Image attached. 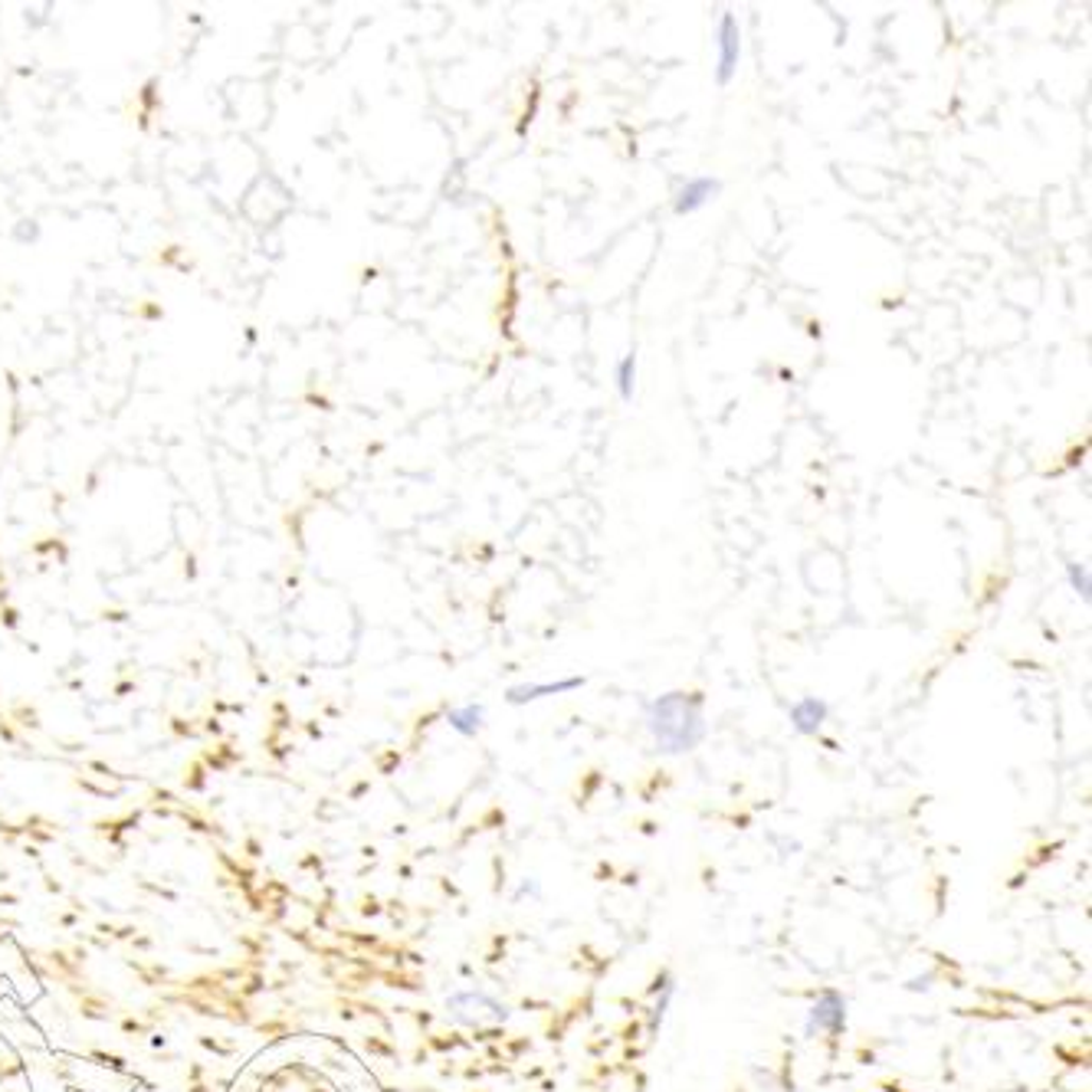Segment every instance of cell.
<instances>
[{
  "label": "cell",
  "mask_w": 1092,
  "mask_h": 1092,
  "mask_svg": "<svg viewBox=\"0 0 1092 1092\" xmlns=\"http://www.w3.org/2000/svg\"><path fill=\"white\" fill-rule=\"evenodd\" d=\"M646 728L662 755H686L706 738V716H702L699 692H667L646 706Z\"/></svg>",
  "instance_id": "1"
},
{
  "label": "cell",
  "mask_w": 1092,
  "mask_h": 1092,
  "mask_svg": "<svg viewBox=\"0 0 1092 1092\" xmlns=\"http://www.w3.org/2000/svg\"><path fill=\"white\" fill-rule=\"evenodd\" d=\"M447 1013L450 1021L459 1027H473V1030H486V1027H499L513 1018V1010L505 1007L502 1001L489 997L486 991H459L447 1001Z\"/></svg>",
  "instance_id": "2"
},
{
  "label": "cell",
  "mask_w": 1092,
  "mask_h": 1092,
  "mask_svg": "<svg viewBox=\"0 0 1092 1092\" xmlns=\"http://www.w3.org/2000/svg\"><path fill=\"white\" fill-rule=\"evenodd\" d=\"M716 47H719V60H716V83L728 86L738 72V63H742V23H738L735 14H722L719 30H716Z\"/></svg>",
  "instance_id": "3"
},
{
  "label": "cell",
  "mask_w": 1092,
  "mask_h": 1092,
  "mask_svg": "<svg viewBox=\"0 0 1092 1092\" xmlns=\"http://www.w3.org/2000/svg\"><path fill=\"white\" fill-rule=\"evenodd\" d=\"M843 1034L846 1030V1001L840 991H824L807 1010V1034Z\"/></svg>",
  "instance_id": "4"
},
{
  "label": "cell",
  "mask_w": 1092,
  "mask_h": 1092,
  "mask_svg": "<svg viewBox=\"0 0 1092 1092\" xmlns=\"http://www.w3.org/2000/svg\"><path fill=\"white\" fill-rule=\"evenodd\" d=\"M719 190H722V181H719V178H689V181L676 190V198H673L676 217H689V214L702 211L706 204H712V201L719 198Z\"/></svg>",
  "instance_id": "5"
},
{
  "label": "cell",
  "mask_w": 1092,
  "mask_h": 1092,
  "mask_svg": "<svg viewBox=\"0 0 1092 1092\" xmlns=\"http://www.w3.org/2000/svg\"><path fill=\"white\" fill-rule=\"evenodd\" d=\"M788 716H791V725H794L797 735H817V732L824 728L827 716H830V706H827L824 699H817V695H801L794 706L788 709Z\"/></svg>",
  "instance_id": "6"
},
{
  "label": "cell",
  "mask_w": 1092,
  "mask_h": 1092,
  "mask_svg": "<svg viewBox=\"0 0 1092 1092\" xmlns=\"http://www.w3.org/2000/svg\"><path fill=\"white\" fill-rule=\"evenodd\" d=\"M581 686H584V676H568V679H555V683H522V686L509 689V702L513 706H525V702H535L544 695H561V692H571Z\"/></svg>",
  "instance_id": "7"
},
{
  "label": "cell",
  "mask_w": 1092,
  "mask_h": 1092,
  "mask_svg": "<svg viewBox=\"0 0 1092 1092\" xmlns=\"http://www.w3.org/2000/svg\"><path fill=\"white\" fill-rule=\"evenodd\" d=\"M656 1004H653V1010H650V1021H646V1034L650 1037H656L659 1034V1024H662V1018H667V1010H670V1004H673V994H676V985H673V974H662V978L656 981Z\"/></svg>",
  "instance_id": "8"
},
{
  "label": "cell",
  "mask_w": 1092,
  "mask_h": 1092,
  "mask_svg": "<svg viewBox=\"0 0 1092 1092\" xmlns=\"http://www.w3.org/2000/svg\"><path fill=\"white\" fill-rule=\"evenodd\" d=\"M483 719H486V709L476 706V702H470V706H459V709H450V716H447V722H450L459 735H466V738L476 735V732L483 728Z\"/></svg>",
  "instance_id": "9"
},
{
  "label": "cell",
  "mask_w": 1092,
  "mask_h": 1092,
  "mask_svg": "<svg viewBox=\"0 0 1092 1092\" xmlns=\"http://www.w3.org/2000/svg\"><path fill=\"white\" fill-rule=\"evenodd\" d=\"M614 377H617L620 401H634V391H637V355H634V351H627V355L617 362Z\"/></svg>",
  "instance_id": "10"
},
{
  "label": "cell",
  "mask_w": 1092,
  "mask_h": 1092,
  "mask_svg": "<svg viewBox=\"0 0 1092 1092\" xmlns=\"http://www.w3.org/2000/svg\"><path fill=\"white\" fill-rule=\"evenodd\" d=\"M1066 577H1070V588L1082 598V601H1089V574H1086V568L1082 565H1066Z\"/></svg>",
  "instance_id": "11"
},
{
  "label": "cell",
  "mask_w": 1092,
  "mask_h": 1092,
  "mask_svg": "<svg viewBox=\"0 0 1092 1092\" xmlns=\"http://www.w3.org/2000/svg\"><path fill=\"white\" fill-rule=\"evenodd\" d=\"M247 850H250L253 860H256V856L263 853V846H259V840H256V837H247Z\"/></svg>",
  "instance_id": "12"
},
{
  "label": "cell",
  "mask_w": 1092,
  "mask_h": 1092,
  "mask_svg": "<svg viewBox=\"0 0 1092 1092\" xmlns=\"http://www.w3.org/2000/svg\"><path fill=\"white\" fill-rule=\"evenodd\" d=\"M187 1076H190V1086H194V1082H201V1076H204V1066H190V1073H187Z\"/></svg>",
  "instance_id": "13"
},
{
  "label": "cell",
  "mask_w": 1092,
  "mask_h": 1092,
  "mask_svg": "<svg viewBox=\"0 0 1092 1092\" xmlns=\"http://www.w3.org/2000/svg\"><path fill=\"white\" fill-rule=\"evenodd\" d=\"M187 1092H211V1086H204V1082H194V1086H190Z\"/></svg>",
  "instance_id": "14"
}]
</instances>
